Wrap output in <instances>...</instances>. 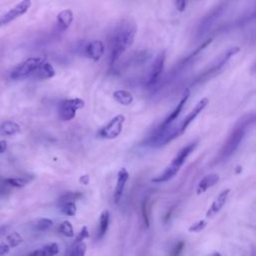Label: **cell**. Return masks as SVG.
Returning a JSON list of instances; mask_svg holds the SVG:
<instances>
[{
  "instance_id": "cell-1",
  "label": "cell",
  "mask_w": 256,
  "mask_h": 256,
  "mask_svg": "<svg viewBox=\"0 0 256 256\" xmlns=\"http://www.w3.org/2000/svg\"><path fill=\"white\" fill-rule=\"evenodd\" d=\"M255 123H256V113H249V114L243 115L233 126L230 134L228 135L223 146L221 147L215 161L221 162L231 157L241 145L250 127H252Z\"/></svg>"
},
{
  "instance_id": "cell-2",
  "label": "cell",
  "mask_w": 256,
  "mask_h": 256,
  "mask_svg": "<svg viewBox=\"0 0 256 256\" xmlns=\"http://www.w3.org/2000/svg\"><path fill=\"white\" fill-rule=\"evenodd\" d=\"M137 26L132 20H123L115 28L110 39V65L113 66L120 56L133 44Z\"/></svg>"
},
{
  "instance_id": "cell-3",
  "label": "cell",
  "mask_w": 256,
  "mask_h": 256,
  "mask_svg": "<svg viewBox=\"0 0 256 256\" xmlns=\"http://www.w3.org/2000/svg\"><path fill=\"white\" fill-rule=\"evenodd\" d=\"M198 144V141H193L188 143L186 146H184L181 150L178 151V153L175 155V157L172 159L171 163L166 167V169L159 175L153 177L151 179V182L153 183H164L169 180H171L180 170L182 165L185 163L188 156L194 151Z\"/></svg>"
},
{
  "instance_id": "cell-4",
  "label": "cell",
  "mask_w": 256,
  "mask_h": 256,
  "mask_svg": "<svg viewBox=\"0 0 256 256\" xmlns=\"http://www.w3.org/2000/svg\"><path fill=\"white\" fill-rule=\"evenodd\" d=\"M46 61L45 57L42 56H34L25 59L23 62L18 64L10 73V77L13 80H19L25 78L27 76L33 75V73L37 70V68Z\"/></svg>"
},
{
  "instance_id": "cell-5",
  "label": "cell",
  "mask_w": 256,
  "mask_h": 256,
  "mask_svg": "<svg viewBox=\"0 0 256 256\" xmlns=\"http://www.w3.org/2000/svg\"><path fill=\"white\" fill-rule=\"evenodd\" d=\"M239 51H240V48L237 47V46L228 48L225 52H223V53L214 61V63H212V64L209 66V68H208L206 71H204V72L196 79V83L205 81V80H207L210 76H212V75H214L216 72L220 71V70L225 66V64H226L234 55H236Z\"/></svg>"
},
{
  "instance_id": "cell-6",
  "label": "cell",
  "mask_w": 256,
  "mask_h": 256,
  "mask_svg": "<svg viewBox=\"0 0 256 256\" xmlns=\"http://www.w3.org/2000/svg\"><path fill=\"white\" fill-rule=\"evenodd\" d=\"M125 117L121 114L113 117L106 125L101 127L96 136L101 139H114L120 135L123 129Z\"/></svg>"
},
{
  "instance_id": "cell-7",
  "label": "cell",
  "mask_w": 256,
  "mask_h": 256,
  "mask_svg": "<svg viewBox=\"0 0 256 256\" xmlns=\"http://www.w3.org/2000/svg\"><path fill=\"white\" fill-rule=\"evenodd\" d=\"M85 102L80 98H73V99H66L60 103L59 106V117L63 121H70L72 120L78 109L83 108Z\"/></svg>"
},
{
  "instance_id": "cell-8",
  "label": "cell",
  "mask_w": 256,
  "mask_h": 256,
  "mask_svg": "<svg viewBox=\"0 0 256 256\" xmlns=\"http://www.w3.org/2000/svg\"><path fill=\"white\" fill-rule=\"evenodd\" d=\"M30 6H31V0H22L21 2L16 4L13 8H11L10 10H8L7 12H5L3 15L0 16V26L6 25L14 21L18 17L22 16L27 12Z\"/></svg>"
},
{
  "instance_id": "cell-9",
  "label": "cell",
  "mask_w": 256,
  "mask_h": 256,
  "mask_svg": "<svg viewBox=\"0 0 256 256\" xmlns=\"http://www.w3.org/2000/svg\"><path fill=\"white\" fill-rule=\"evenodd\" d=\"M165 58H166L165 51L160 52L156 56L154 62L152 63L149 75H148L147 80H146V85L147 86H153V85H155L159 81V79L161 77V74L163 72V69H164Z\"/></svg>"
},
{
  "instance_id": "cell-10",
  "label": "cell",
  "mask_w": 256,
  "mask_h": 256,
  "mask_svg": "<svg viewBox=\"0 0 256 256\" xmlns=\"http://www.w3.org/2000/svg\"><path fill=\"white\" fill-rule=\"evenodd\" d=\"M209 100L208 98H202L196 105L195 107L188 113V115L179 123L177 124V129L179 135L184 133V131L187 129V127L194 121V119L203 111V109L208 105Z\"/></svg>"
},
{
  "instance_id": "cell-11",
  "label": "cell",
  "mask_w": 256,
  "mask_h": 256,
  "mask_svg": "<svg viewBox=\"0 0 256 256\" xmlns=\"http://www.w3.org/2000/svg\"><path fill=\"white\" fill-rule=\"evenodd\" d=\"M229 194H230V189L227 188V189H224L222 190L218 196L214 199V201L211 203L210 207L208 208L207 212H206V217H213L215 216L216 214H218L220 212V210L224 207V205L226 204L227 202V199L229 197Z\"/></svg>"
},
{
  "instance_id": "cell-12",
  "label": "cell",
  "mask_w": 256,
  "mask_h": 256,
  "mask_svg": "<svg viewBox=\"0 0 256 256\" xmlns=\"http://www.w3.org/2000/svg\"><path fill=\"white\" fill-rule=\"evenodd\" d=\"M128 179H129V173L127 169L124 167L121 168L117 173V181H116V186H115L114 195H113L114 203H118L120 201Z\"/></svg>"
},
{
  "instance_id": "cell-13",
  "label": "cell",
  "mask_w": 256,
  "mask_h": 256,
  "mask_svg": "<svg viewBox=\"0 0 256 256\" xmlns=\"http://www.w3.org/2000/svg\"><path fill=\"white\" fill-rule=\"evenodd\" d=\"M104 51H105L104 44L100 40H93L85 46L86 56L92 59L93 61L100 60L104 54Z\"/></svg>"
},
{
  "instance_id": "cell-14",
  "label": "cell",
  "mask_w": 256,
  "mask_h": 256,
  "mask_svg": "<svg viewBox=\"0 0 256 256\" xmlns=\"http://www.w3.org/2000/svg\"><path fill=\"white\" fill-rule=\"evenodd\" d=\"M189 95H190V91H189V89H186V90L184 91V93H183L182 98L180 99L179 103L177 104V106H176V107L174 108V110L165 118V120L160 124L161 126L169 125V124L173 123V122L178 118V116H179L180 113L182 112V109H183L184 105L186 104V102H187V100H188V98H189Z\"/></svg>"
},
{
  "instance_id": "cell-15",
  "label": "cell",
  "mask_w": 256,
  "mask_h": 256,
  "mask_svg": "<svg viewBox=\"0 0 256 256\" xmlns=\"http://www.w3.org/2000/svg\"><path fill=\"white\" fill-rule=\"evenodd\" d=\"M73 22V12L70 9H64L57 15V29L60 32L67 30Z\"/></svg>"
},
{
  "instance_id": "cell-16",
  "label": "cell",
  "mask_w": 256,
  "mask_h": 256,
  "mask_svg": "<svg viewBox=\"0 0 256 256\" xmlns=\"http://www.w3.org/2000/svg\"><path fill=\"white\" fill-rule=\"evenodd\" d=\"M219 181V176L215 173H211L208 175H205L198 183L197 188H196V192L197 194H202L205 191H207L209 188L213 187L216 183H218Z\"/></svg>"
},
{
  "instance_id": "cell-17",
  "label": "cell",
  "mask_w": 256,
  "mask_h": 256,
  "mask_svg": "<svg viewBox=\"0 0 256 256\" xmlns=\"http://www.w3.org/2000/svg\"><path fill=\"white\" fill-rule=\"evenodd\" d=\"M33 75L37 79H41V80L49 79V78H52L55 75V69L53 68V66L49 62L44 61L37 68V70L33 73Z\"/></svg>"
},
{
  "instance_id": "cell-18",
  "label": "cell",
  "mask_w": 256,
  "mask_h": 256,
  "mask_svg": "<svg viewBox=\"0 0 256 256\" xmlns=\"http://www.w3.org/2000/svg\"><path fill=\"white\" fill-rule=\"evenodd\" d=\"M20 130H21L20 125L18 123H16L15 121H12V120L4 121L0 125V134L4 135V136L16 135L20 132Z\"/></svg>"
},
{
  "instance_id": "cell-19",
  "label": "cell",
  "mask_w": 256,
  "mask_h": 256,
  "mask_svg": "<svg viewBox=\"0 0 256 256\" xmlns=\"http://www.w3.org/2000/svg\"><path fill=\"white\" fill-rule=\"evenodd\" d=\"M59 252V246L57 243H49L45 246H43L42 248L35 250L31 253H29V255L31 256H53L58 254Z\"/></svg>"
},
{
  "instance_id": "cell-20",
  "label": "cell",
  "mask_w": 256,
  "mask_h": 256,
  "mask_svg": "<svg viewBox=\"0 0 256 256\" xmlns=\"http://www.w3.org/2000/svg\"><path fill=\"white\" fill-rule=\"evenodd\" d=\"M113 97L114 99L121 105L123 106H129L130 104H132L134 98L133 95L127 91V90H116L113 92Z\"/></svg>"
},
{
  "instance_id": "cell-21",
  "label": "cell",
  "mask_w": 256,
  "mask_h": 256,
  "mask_svg": "<svg viewBox=\"0 0 256 256\" xmlns=\"http://www.w3.org/2000/svg\"><path fill=\"white\" fill-rule=\"evenodd\" d=\"M109 221H110V214L108 210H104L99 218V227H98V231H97V238L100 239L102 238L109 227Z\"/></svg>"
},
{
  "instance_id": "cell-22",
  "label": "cell",
  "mask_w": 256,
  "mask_h": 256,
  "mask_svg": "<svg viewBox=\"0 0 256 256\" xmlns=\"http://www.w3.org/2000/svg\"><path fill=\"white\" fill-rule=\"evenodd\" d=\"M5 181L11 186L15 188H22L27 185L30 181L28 177H9L5 178Z\"/></svg>"
},
{
  "instance_id": "cell-23",
  "label": "cell",
  "mask_w": 256,
  "mask_h": 256,
  "mask_svg": "<svg viewBox=\"0 0 256 256\" xmlns=\"http://www.w3.org/2000/svg\"><path fill=\"white\" fill-rule=\"evenodd\" d=\"M83 194L81 192H66L64 194H62L59 199H58V205H62L66 202H70V201H75L78 200L80 198H82Z\"/></svg>"
},
{
  "instance_id": "cell-24",
  "label": "cell",
  "mask_w": 256,
  "mask_h": 256,
  "mask_svg": "<svg viewBox=\"0 0 256 256\" xmlns=\"http://www.w3.org/2000/svg\"><path fill=\"white\" fill-rule=\"evenodd\" d=\"M6 242L10 245V247L14 248V247L19 246L23 242V239H22L21 235L18 232L14 231V232H11L10 234L7 235Z\"/></svg>"
},
{
  "instance_id": "cell-25",
  "label": "cell",
  "mask_w": 256,
  "mask_h": 256,
  "mask_svg": "<svg viewBox=\"0 0 256 256\" xmlns=\"http://www.w3.org/2000/svg\"><path fill=\"white\" fill-rule=\"evenodd\" d=\"M53 225V221L48 218H40L36 220L34 224V228L38 231H46L49 228H51Z\"/></svg>"
},
{
  "instance_id": "cell-26",
  "label": "cell",
  "mask_w": 256,
  "mask_h": 256,
  "mask_svg": "<svg viewBox=\"0 0 256 256\" xmlns=\"http://www.w3.org/2000/svg\"><path fill=\"white\" fill-rule=\"evenodd\" d=\"M60 210L63 214L67 215V216H74L76 214V204L74 201H70V202H66L62 205L59 206Z\"/></svg>"
},
{
  "instance_id": "cell-27",
  "label": "cell",
  "mask_w": 256,
  "mask_h": 256,
  "mask_svg": "<svg viewBox=\"0 0 256 256\" xmlns=\"http://www.w3.org/2000/svg\"><path fill=\"white\" fill-rule=\"evenodd\" d=\"M59 232L66 236V237H73L74 236V230L69 221H63L59 226Z\"/></svg>"
},
{
  "instance_id": "cell-28",
  "label": "cell",
  "mask_w": 256,
  "mask_h": 256,
  "mask_svg": "<svg viewBox=\"0 0 256 256\" xmlns=\"http://www.w3.org/2000/svg\"><path fill=\"white\" fill-rule=\"evenodd\" d=\"M253 21H256V9H254L253 11L249 12L248 14L244 15L242 18H240L235 24L237 26H241V25H245L247 23H250V22H253Z\"/></svg>"
},
{
  "instance_id": "cell-29",
  "label": "cell",
  "mask_w": 256,
  "mask_h": 256,
  "mask_svg": "<svg viewBox=\"0 0 256 256\" xmlns=\"http://www.w3.org/2000/svg\"><path fill=\"white\" fill-rule=\"evenodd\" d=\"M86 253V244L84 242L76 243V246L72 248V251L69 253L72 256H83Z\"/></svg>"
},
{
  "instance_id": "cell-30",
  "label": "cell",
  "mask_w": 256,
  "mask_h": 256,
  "mask_svg": "<svg viewBox=\"0 0 256 256\" xmlns=\"http://www.w3.org/2000/svg\"><path fill=\"white\" fill-rule=\"evenodd\" d=\"M142 217H143V222L145 224L146 227H149L150 225V221H149V213H148V199L145 198L143 203H142Z\"/></svg>"
},
{
  "instance_id": "cell-31",
  "label": "cell",
  "mask_w": 256,
  "mask_h": 256,
  "mask_svg": "<svg viewBox=\"0 0 256 256\" xmlns=\"http://www.w3.org/2000/svg\"><path fill=\"white\" fill-rule=\"evenodd\" d=\"M206 225H207V222H206L205 220H199V221L193 223V224L188 228V230H189V232L198 233V232L202 231V230L206 227Z\"/></svg>"
},
{
  "instance_id": "cell-32",
  "label": "cell",
  "mask_w": 256,
  "mask_h": 256,
  "mask_svg": "<svg viewBox=\"0 0 256 256\" xmlns=\"http://www.w3.org/2000/svg\"><path fill=\"white\" fill-rule=\"evenodd\" d=\"M89 237V231H88V228L86 226H83L80 230V232L78 233V235L76 236V239L74 241V244L76 243H79V242H82L84 239L88 238Z\"/></svg>"
},
{
  "instance_id": "cell-33",
  "label": "cell",
  "mask_w": 256,
  "mask_h": 256,
  "mask_svg": "<svg viewBox=\"0 0 256 256\" xmlns=\"http://www.w3.org/2000/svg\"><path fill=\"white\" fill-rule=\"evenodd\" d=\"M8 186H10V185L5 181V179L0 178V195L1 196H4V194L6 192H9Z\"/></svg>"
},
{
  "instance_id": "cell-34",
  "label": "cell",
  "mask_w": 256,
  "mask_h": 256,
  "mask_svg": "<svg viewBox=\"0 0 256 256\" xmlns=\"http://www.w3.org/2000/svg\"><path fill=\"white\" fill-rule=\"evenodd\" d=\"M186 5H187V0H175L176 9L179 12H183L186 8Z\"/></svg>"
},
{
  "instance_id": "cell-35",
  "label": "cell",
  "mask_w": 256,
  "mask_h": 256,
  "mask_svg": "<svg viewBox=\"0 0 256 256\" xmlns=\"http://www.w3.org/2000/svg\"><path fill=\"white\" fill-rule=\"evenodd\" d=\"M10 245L7 242H1L0 243V255H6L10 251Z\"/></svg>"
},
{
  "instance_id": "cell-36",
  "label": "cell",
  "mask_w": 256,
  "mask_h": 256,
  "mask_svg": "<svg viewBox=\"0 0 256 256\" xmlns=\"http://www.w3.org/2000/svg\"><path fill=\"white\" fill-rule=\"evenodd\" d=\"M90 182V177L88 174H85V175H82L80 176L79 178V183L82 184V185H88Z\"/></svg>"
},
{
  "instance_id": "cell-37",
  "label": "cell",
  "mask_w": 256,
  "mask_h": 256,
  "mask_svg": "<svg viewBox=\"0 0 256 256\" xmlns=\"http://www.w3.org/2000/svg\"><path fill=\"white\" fill-rule=\"evenodd\" d=\"M183 247H184V243L183 242H180V243H178L177 245H176V247H175V249H174V251L172 252V254H179L181 251H182V249H183Z\"/></svg>"
},
{
  "instance_id": "cell-38",
  "label": "cell",
  "mask_w": 256,
  "mask_h": 256,
  "mask_svg": "<svg viewBox=\"0 0 256 256\" xmlns=\"http://www.w3.org/2000/svg\"><path fill=\"white\" fill-rule=\"evenodd\" d=\"M6 149H7V142L4 140L0 141V154L4 153L6 151Z\"/></svg>"
},
{
  "instance_id": "cell-39",
  "label": "cell",
  "mask_w": 256,
  "mask_h": 256,
  "mask_svg": "<svg viewBox=\"0 0 256 256\" xmlns=\"http://www.w3.org/2000/svg\"><path fill=\"white\" fill-rule=\"evenodd\" d=\"M251 72L252 73H256V60H255V62L253 63V65L251 67Z\"/></svg>"
}]
</instances>
